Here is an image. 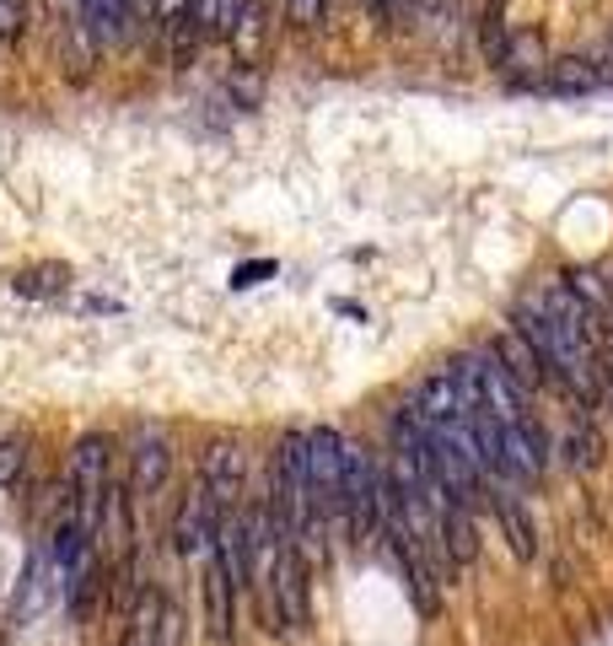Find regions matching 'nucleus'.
I'll use <instances>...</instances> for the list:
<instances>
[{
    "mask_svg": "<svg viewBox=\"0 0 613 646\" xmlns=\"http://www.w3.org/2000/svg\"><path fill=\"white\" fill-rule=\"evenodd\" d=\"M162 38H167V60L178 65V70H188V65H194V55L210 44V38H205V27L194 22V11H188V16H178L173 27H162Z\"/></svg>",
    "mask_w": 613,
    "mask_h": 646,
    "instance_id": "15",
    "label": "nucleus"
},
{
    "mask_svg": "<svg viewBox=\"0 0 613 646\" xmlns=\"http://www.w3.org/2000/svg\"><path fill=\"white\" fill-rule=\"evenodd\" d=\"M199 480L221 496V501H232L238 491H243V480H247V452L238 437H216L210 448L199 452Z\"/></svg>",
    "mask_w": 613,
    "mask_h": 646,
    "instance_id": "6",
    "label": "nucleus"
},
{
    "mask_svg": "<svg viewBox=\"0 0 613 646\" xmlns=\"http://www.w3.org/2000/svg\"><path fill=\"white\" fill-rule=\"evenodd\" d=\"M221 496L205 485V480H194V491L184 496V507H178V528H173V539H178V550L184 555H210L216 550V533H221Z\"/></svg>",
    "mask_w": 613,
    "mask_h": 646,
    "instance_id": "2",
    "label": "nucleus"
},
{
    "mask_svg": "<svg viewBox=\"0 0 613 646\" xmlns=\"http://www.w3.org/2000/svg\"><path fill=\"white\" fill-rule=\"evenodd\" d=\"M269 38H275V11L264 5V0H247L243 16H238V27L227 33V44H232V60L253 70V65H264L269 55Z\"/></svg>",
    "mask_w": 613,
    "mask_h": 646,
    "instance_id": "7",
    "label": "nucleus"
},
{
    "mask_svg": "<svg viewBox=\"0 0 613 646\" xmlns=\"http://www.w3.org/2000/svg\"><path fill=\"white\" fill-rule=\"evenodd\" d=\"M307 469L317 485L323 507H339V485H345V437L334 426H312L307 431Z\"/></svg>",
    "mask_w": 613,
    "mask_h": 646,
    "instance_id": "5",
    "label": "nucleus"
},
{
    "mask_svg": "<svg viewBox=\"0 0 613 646\" xmlns=\"http://www.w3.org/2000/svg\"><path fill=\"white\" fill-rule=\"evenodd\" d=\"M603 393H609V404H613V345H609V356H603Z\"/></svg>",
    "mask_w": 613,
    "mask_h": 646,
    "instance_id": "23",
    "label": "nucleus"
},
{
    "mask_svg": "<svg viewBox=\"0 0 613 646\" xmlns=\"http://www.w3.org/2000/svg\"><path fill=\"white\" fill-rule=\"evenodd\" d=\"M55 598H65L60 566H55L49 550H33V561H27V572H22V587H16V620H22V625L44 620V614L55 609Z\"/></svg>",
    "mask_w": 613,
    "mask_h": 646,
    "instance_id": "4",
    "label": "nucleus"
},
{
    "mask_svg": "<svg viewBox=\"0 0 613 646\" xmlns=\"http://www.w3.org/2000/svg\"><path fill=\"white\" fill-rule=\"evenodd\" d=\"M441 550H447V561L452 566H469L474 555H479V528H474V507H463L458 496L452 501H441Z\"/></svg>",
    "mask_w": 613,
    "mask_h": 646,
    "instance_id": "11",
    "label": "nucleus"
},
{
    "mask_svg": "<svg viewBox=\"0 0 613 646\" xmlns=\"http://www.w3.org/2000/svg\"><path fill=\"white\" fill-rule=\"evenodd\" d=\"M108 469H114V442L103 431H86L70 448V491H76V517L86 533H97L108 522Z\"/></svg>",
    "mask_w": 613,
    "mask_h": 646,
    "instance_id": "1",
    "label": "nucleus"
},
{
    "mask_svg": "<svg viewBox=\"0 0 613 646\" xmlns=\"http://www.w3.org/2000/svg\"><path fill=\"white\" fill-rule=\"evenodd\" d=\"M232 598H238V581L227 577V566L210 550L205 555V625H210L216 646H232Z\"/></svg>",
    "mask_w": 613,
    "mask_h": 646,
    "instance_id": "8",
    "label": "nucleus"
},
{
    "mask_svg": "<svg viewBox=\"0 0 613 646\" xmlns=\"http://www.w3.org/2000/svg\"><path fill=\"white\" fill-rule=\"evenodd\" d=\"M167 474H173V442H167V431L162 426H135V448H129V485H135V496H157L162 485H167Z\"/></svg>",
    "mask_w": 613,
    "mask_h": 646,
    "instance_id": "3",
    "label": "nucleus"
},
{
    "mask_svg": "<svg viewBox=\"0 0 613 646\" xmlns=\"http://www.w3.org/2000/svg\"><path fill=\"white\" fill-rule=\"evenodd\" d=\"M490 507H495V522H500L506 550H511L522 566H533V561H539V522L528 517V507H522L517 496H506V491H495Z\"/></svg>",
    "mask_w": 613,
    "mask_h": 646,
    "instance_id": "9",
    "label": "nucleus"
},
{
    "mask_svg": "<svg viewBox=\"0 0 613 646\" xmlns=\"http://www.w3.org/2000/svg\"><path fill=\"white\" fill-rule=\"evenodd\" d=\"M22 469H27V442L22 437H5L0 442V491H11L22 480Z\"/></svg>",
    "mask_w": 613,
    "mask_h": 646,
    "instance_id": "17",
    "label": "nucleus"
},
{
    "mask_svg": "<svg viewBox=\"0 0 613 646\" xmlns=\"http://www.w3.org/2000/svg\"><path fill=\"white\" fill-rule=\"evenodd\" d=\"M55 286H60V269H33V275L22 269V275H16V291H22V297H44V291H55Z\"/></svg>",
    "mask_w": 613,
    "mask_h": 646,
    "instance_id": "19",
    "label": "nucleus"
},
{
    "mask_svg": "<svg viewBox=\"0 0 613 646\" xmlns=\"http://www.w3.org/2000/svg\"><path fill=\"white\" fill-rule=\"evenodd\" d=\"M415 409L426 415L430 426L469 415V404H463V388H458V372H430L426 383H420V393H415Z\"/></svg>",
    "mask_w": 613,
    "mask_h": 646,
    "instance_id": "13",
    "label": "nucleus"
},
{
    "mask_svg": "<svg viewBox=\"0 0 613 646\" xmlns=\"http://www.w3.org/2000/svg\"><path fill=\"white\" fill-rule=\"evenodd\" d=\"M269 269H275V264H269V258H258V264H247V269H238V275H232V286H258V275H269Z\"/></svg>",
    "mask_w": 613,
    "mask_h": 646,
    "instance_id": "22",
    "label": "nucleus"
},
{
    "mask_svg": "<svg viewBox=\"0 0 613 646\" xmlns=\"http://www.w3.org/2000/svg\"><path fill=\"white\" fill-rule=\"evenodd\" d=\"M490 350L500 356V361H506V372H511V378H517L522 388H539L544 378H550V361H544V356L533 350V339H528V334H522L517 323H506V328L495 334Z\"/></svg>",
    "mask_w": 613,
    "mask_h": 646,
    "instance_id": "10",
    "label": "nucleus"
},
{
    "mask_svg": "<svg viewBox=\"0 0 613 646\" xmlns=\"http://www.w3.org/2000/svg\"><path fill=\"white\" fill-rule=\"evenodd\" d=\"M188 11H194V0H151V22H157V27H173Z\"/></svg>",
    "mask_w": 613,
    "mask_h": 646,
    "instance_id": "21",
    "label": "nucleus"
},
{
    "mask_svg": "<svg viewBox=\"0 0 613 646\" xmlns=\"http://www.w3.org/2000/svg\"><path fill=\"white\" fill-rule=\"evenodd\" d=\"M474 27H479V55H485V65H495V70H500V65H506V49H511L506 5H500V0H490V5L479 11V22H474Z\"/></svg>",
    "mask_w": 613,
    "mask_h": 646,
    "instance_id": "14",
    "label": "nucleus"
},
{
    "mask_svg": "<svg viewBox=\"0 0 613 646\" xmlns=\"http://www.w3.org/2000/svg\"><path fill=\"white\" fill-rule=\"evenodd\" d=\"M286 11H291V22H297V27H317V22H323V11H328V0H286Z\"/></svg>",
    "mask_w": 613,
    "mask_h": 646,
    "instance_id": "20",
    "label": "nucleus"
},
{
    "mask_svg": "<svg viewBox=\"0 0 613 646\" xmlns=\"http://www.w3.org/2000/svg\"><path fill=\"white\" fill-rule=\"evenodd\" d=\"M27 33V0H0V44H16Z\"/></svg>",
    "mask_w": 613,
    "mask_h": 646,
    "instance_id": "18",
    "label": "nucleus"
},
{
    "mask_svg": "<svg viewBox=\"0 0 613 646\" xmlns=\"http://www.w3.org/2000/svg\"><path fill=\"white\" fill-rule=\"evenodd\" d=\"M124 646H151V642H146V636H129V642H124Z\"/></svg>",
    "mask_w": 613,
    "mask_h": 646,
    "instance_id": "24",
    "label": "nucleus"
},
{
    "mask_svg": "<svg viewBox=\"0 0 613 646\" xmlns=\"http://www.w3.org/2000/svg\"><path fill=\"white\" fill-rule=\"evenodd\" d=\"M603 81H609V70L598 60H587V55H559V60L544 65V86L559 92V97H581V92H592Z\"/></svg>",
    "mask_w": 613,
    "mask_h": 646,
    "instance_id": "12",
    "label": "nucleus"
},
{
    "mask_svg": "<svg viewBox=\"0 0 613 646\" xmlns=\"http://www.w3.org/2000/svg\"><path fill=\"white\" fill-rule=\"evenodd\" d=\"M565 463H570L576 474H587V469H598V463H603V437H598V426L576 420V426L565 431Z\"/></svg>",
    "mask_w": 613,
    "mask_h": 646,
    "instance_id": "16",
    "label": "nucleus"
}]
</instances>
